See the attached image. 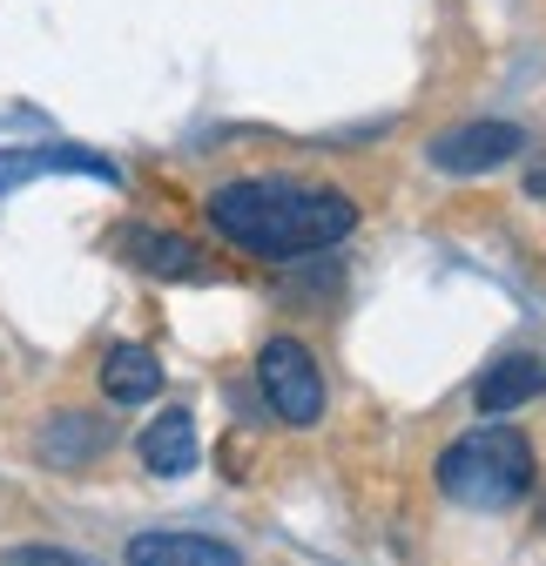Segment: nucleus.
Returning <instances> with one entry per match:
<instances>
[{
    "label": "nucleus",
    "instance_id": "obj_9",
    "mask_svg": "<svg viewBox=\"0 0 546 566\" xmlns=\"http://www.w3.org/2000/svg\"><path fill=\"white\" fill-rule=\"evenodd\" d=\"M539 391H546V365L519 350V358H493V365H486V378L472 385V405H480L486 418H506V411L533 405Z\"/></svg>",
    "mask_w": 546,
    "mask_h": 566
},
{
    "label": "nucleus",
    "instance_id": "obj_6",
    "mask_svg": "<svg viewBox=\"0 0 546 566\" xmlns=\"http://www.w3.org/2000/svg\"><path fill=\"white\" fill-rule=\"evenodd\" d=\"M196 459H202L196 411L169 405V411H156V418L143 424V465H149L156 479H182V472H196Z\"/></svg>",
    "mask_w": 546,
    "mask_h": 566
},
{
    "label": "nucleus",
    "instance_id": "obj_1",
    "mask_svg": "<svg viewBox=\"0 0 546 566\" xmlns=\"http://www.w3.org/2000/svg\"><path fill=\"white\" fill-rule=\"evenodd\" d=\"M210 223L237 250L263 263H297L358 230V202L345 189H304V182H223L210 196Z\"/></svg>",
    "mask_w": 546,
    "mask_h": 566
},
{
    "label": "nucleus",
    "instance_id": "obj_8",
    "mask_svg": "<svg viewBox=\"0 0 546 566\" xmlns=\"http://www.w3.org/2000/svg\"><path fill=\"white\" fill-rule=\"evenodd\" d=\"M122 250H128L135 270H149L162 283H202V276H210V263L196 256V243L169 237V230H122Z\"/></svg>",
    "mask_w": 546,
    "mask_h": 566
},
{
    "label": "nucleus",
    "instance_id": "obj_2",
    "mask_svg": "<svg viewBox=\"0 0 546 566\" xmlns=\"http://www.w3.org/2000/svg\"><path fill=\"white\" fill-rule=\"evenodd\" d=\"M533 485V446L513 424H480L439 452V492L465 513H506Z\"/></svg>",
    "mask_w": 546,
    "mask_h": 566
},
{
    "label": "nucleus",
    "instance_id": "obj_7",
    "mask_svg": "<svg viewBox=\"0 0 546 566\" xmlns=\"http://www.w3.org/2000/svg\"><path fill=\"white\" fill-rule=\"evenodd\" d=\"M128 566H243V553L210 533H135Z\"/></svg>",
    "mask_w": 546,
    "mask_h": 566
},
{
    "label": "nucleus",
    "instance_id": "obj_4",
    "mask_svg": "<svg viewBox=\"0 0 546 566\" xmlns=\"http://www.w3.org/2000/svg\"><path fill=\"white\" fill-rule=\"evenodd\" d=\"M519 149H526V135H519L513 122H465V128L432 135V163H439L445 176H486V169L513 163Z\"/></svg>",
    "mask_w": 546,
    "mask_h": 566
},
{
    "label": "nucleus",
    "instance_id": "obj_3",
    "mask_svg": "<svg viewBox=\"0 0 546 566\" xmlns=\"http://www.w3.org/2000/svg\"><path fill=\"white\" fill-rule=\"evenodd\" d=\"M256 385H263V405L284 424H317L324 418V371L297 337H270L256 350Z\"/></svg>",
    "mask_w": 546,
    "mask_h": 566
},
{
    "label": "nucleus",
    "instance_id": "obj_5",
    "mask_svg": "<svg viewBox=\"0 0 546 566\" xmlns=\"http://www.w3.org/2000/svg\"><path fill=\"white\" fill-rule=\"evenodd\" d=\"M41 176H95V182H122V169L108 156H88V149H0V196H14L21 182H41Z\"/></svg>",
    "mask_w": 546,
    "mask_h": 566
},
{
    "label": "nucleus",
    "instance_id": "obj_10",
    "mask_svg": "<svg viewBox=\"0 0 546 566\" xmlns=\"http://www.w3.org/2000/svg\"><path fill=\"white\" fill-rule=\"evenodd\" d=\"M102 391L108 405H149L162 398V358L149 344H115L108 358H102Z\"/></svg>",
    "mask_w": 546,
    "mask_h": 566
},
{
    "label": "nucleus",
    "instance_id": "obj_11",
    "mask_svg": "<svg viewBox=\"0 0 546 566\" xmlns=\"http://www.w3.org/2000/svg\"><path fill=\"white\" fill-rule=\"evenodd\" d=\"M102 446H108V424H95V418H82V411L54 418L48 432H41V452H48L54 465H82V459H95Z\"/></svg>",
    "mask_w": 546,
    "mask_h": 566
},
{
    "label": "nucleus",
    "instance_id": "obj_12",
    "mask_svg": "<svg viewBox=\"0 0 546 566\" xmlns=\"http://www.w3.org/2000/svg\"><path fill=\"white\" fill-rule=\"evenodd\" d=\"M8 566H95V559L61 553V546H14V553H8Z\"/></svg>",
    "mask_w": 546,
    "mask_h": 566
}]
</instances>
